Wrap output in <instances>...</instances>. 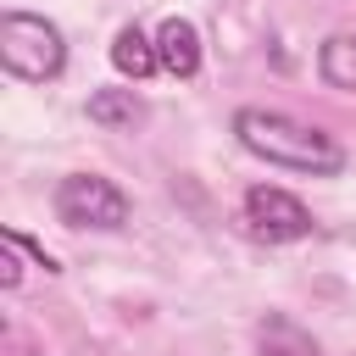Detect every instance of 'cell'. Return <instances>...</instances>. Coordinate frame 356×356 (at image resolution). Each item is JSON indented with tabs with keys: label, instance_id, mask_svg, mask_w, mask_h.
Segmentation results:
<instances>
[{
	"label": "cell",
	"instance_id": "3957f363",
	"mask_svg": "<svg viewBox=\"0 0 356 356\" xmlns=\"http://www.w3.org/2000/svg\"><path fill=\"white\" fill-rule=\"evenodd\" d=\"M56 217L67 228H106L111 234L128 222V195L100 172H67L56 184Z\"/></svg>",
	"mask_w": 356,
	"mask_h": 356
},
{
	"label": "cell",
	"instance_id": "30bf717a",
	"mask_svg": "<svg viewBox=\"0 0 356 356\" xmlns=\"http://www.w3.org/2000/svg\"><path fill=\"white\" fill-rule=\"evenodd\" d=\"M0 239H6V234H0ZM17 278H22V267H17V245L6 239V256H0V284H6V289H17Z\"/></svg>",
	"mask_w": 356,
	"mask_h": 356
},
{
	"label": "cell",
	"instance_id": "7a4b0ae2",
	"mask_svg": "<svg viewBox=\"0 0 356 356\" xmlns=\"http://www.w3.org/2000/svg\"><path fill=\"white\" fill-rule=\"evenodd\" d=\"M0 67L22 83H50L67 72V39L56 22L33 11H6L0 17Z\"/></svg>",
	"mask_w": 356,
	"mask_h": 356
},
{
	"label": "cell",
	"instance_id": "6da1fadb",
	"mask_svg": "<svg viewBox=\"0 0 356 356\" xmlns=\"http://www.w3.org/2000/svg\"><path fill=\"white\" fill-rule=\"evenodd\" d=\"M234 139L250 156H261L267 167H289V172H312V178H334L345 167V150L328 134H317V128H306L284 111H267V106H239Z\"/></svg>",
	"mask_w": 356,
	"mask_h": 356
},
{
	"label": "cell",
	"instance_id": "8992f818",
	"mask_svg": "<svg viewBox=\"0 0 356 356\" xmlns=\"http://www.w3.org/2000/svg\"><path fill=\"white\" fill-rule=\"evenodd\" d=\"M111 67L122 72V78H134V83H145L150 72H161V56H156V39L139 28V22H128V28H117V39H111Z\"/></svg>",
	"mask_w": 356,
	"mask_h": 356
},
{
	"label": "cell",
	"instance_id": "9c48e42d",
	"mask_svg": "<svg viewBox=\"0 0 356 356\" xmlns=\"http://www.w3.org/2000/svg\"><path fill=\"white\" fill-rule=\"evenodd\" d=\"M317 72H323L328 89H356V39H350V33L323 39V50H317Z\"/></svg>",
	"mask_w": 356,
	"mask_h": 356
},
{
	"label": "cell",
	"instance_id": "5b68a950",
	"mask_svg": "<svg viewBox=\"0 0 356 356\" xmlns=\"http://www.w3.org/2000/svg\"><path fill=\"white\" fill-rule=\"evenodd\" d=\"M156 56H161V72L172 78H195L200 72V28L189 17H167L156 28Z\"/></svg>",
	"mask_w": 356,
	"mask_h": 356
},
{
	"label": "cell",
	"instance_id": "52a82bcc",
	"mask_svg": "<svg viewBox=\"0 0 356 356\" xmlns=\"http://www.w3.org/2000/svg\"><path fill=\"white\" fill-rule=\"evenodd\" d=\"M256 356H323V350H317V339L300 323H289V317L273 312L261 323V334H256Z\"/></svg>",
	"mask_w": 356,
	"mask_h": 356
},
{
	"label": "cell",
	"instance_id": "ba28073f",
	"mask_svg": "<svg viewBox=\"0 0 356 356\" xmlns=\"http://www.w3.org/2000/svg\"><path fill=\"white\" fill-rule=\"evenodd\" d=\"M139 117H145V106L134 89H95L89 95V122H100V128H134Z\"/></svg>",
	"mask_w": 356,
	"mask_h": 356
},
{
	"label": "cell",
	"instance_id": "277c9868",
	"mask_svg": "<svg viewBox=\"0 0 356 356\" xmlns=\"http://www.w3.org/2000/svg\"><path fill=\"white\" fill-rule=\"evenodd\" d=\"M245 222H250V234L267 239V245H289V239H306V234L317 228L312 211H306L289 189H278V184H250V189H245Z\"/></svg>",
	"mask_w": 356,
	"mask_h": 356
}]
</instances>
